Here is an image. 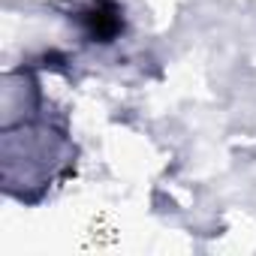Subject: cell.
I'll list each match as a JSON object with an SVG mask.
<instances>
[{
  "label": "cell",
  "instance_id": "cell-1",
  "mask_svg": "<svg viewBox=\"0 0 256 256\" xmlns=\"http://www.w3.org/2000/svg\"><path fill=\"white\" fill-rule=\"evenodd\" d=\"M78 22L94 42H112L124 30V12L114 0H90L82 10Z\"/></svg>",
  "mask_w": 256,
  "mask_h": 256
}]
</instances>
